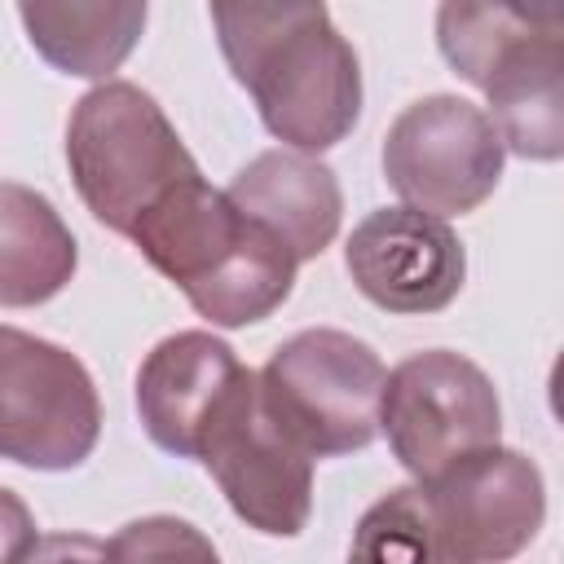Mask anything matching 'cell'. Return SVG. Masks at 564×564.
<instances>
[{
  "instance_id": "6da1fadb",
  "label": "cell",
  "mask_w": 564,
  "mask_h": 564,
  "mask_svg": "<svg viewBox=\"0 0 564 564\" xmlns=\"http://www.w3.org/2000/svg\"><path fill=\"white\" fill-rule=\"evenodd\" d=\"M212 26L260 123L300 154L339 145L361 119V66L326 4H212Z\"/></svg>"
},
{
  "instance_id": "8fae6325",
  "label": "cell",
  "mask_w": 564,
  "mask_h": 564,
  "mask_svg": "<svg viewBox=\"0 0 564 564\" xmlns=\"http://www.w3.org/2000/svg\"><path fill=\"white\" fill-rule=\"evenodd\" d=\"M348 278L388 313H441L458 300L467 251L449 220L414 207H379L348 234Z\"/></svg>"
},
{
  "instance_id": "52a82bcc",
  "label": "cell",
  "mask_w": 564,
  "mask_h": 564,
  "mask_svg": "<svg viewBox=\"0 0 564 564\" xmlns=\"http://www.w3.org/2000/svg\"><path fill=\"white\" fill-rule=\"evenodd\" d=\"M379 432L397 463L427 480L449 463L498 445L502 405L494 379L463 352L427 348L388 370L379 397Z\"/></svg>"
},
{
  "instance_id": "9c48e42d",
  "label": "cell",
  "mask_w": 564,
  "mask_h": 564,
  "mask_svg": "<svg viewBox=\"0 0 564 564\" xmlns=\"http://www.w3.org/2000/svg\"><path fill=\"white\" fill-rule=\"evenodd\" d=\"M502 159L489 115L449 93L410 101L383 137V181L405 198L401 207L441 220L476 212L498 189Z\"/></svg>"
},
{
  "instance_id": "9a60e30c",
  "label": "cell",
  "mask_w": 564,
  "mask_h": 564,
  "mask_svg": "<svg viewBox=\"0 0 564 564\" xmlns=\"http://www.w3.org/2000/svg\"><path fill=\"white\" fill-rule=\"evenodd\" d=\"M31 48L62 75L106 79L123 66L145 31V4L137 0H70V4H18Z\"/></svg>"
},
{
  "instance_id": "7a4b0ae2",
  "label": "cell",
  "mask_w": 564,
  "mask_h": 564,
  "mask_svg": "<svg viewBox=\"0 0 564 564\" xmlns=\"http://www.w3.org/2000/svg\"><path fill=\"white\" fill-rule=\"evenodd\" d=\"M137 251L185 291L198 317L238 330L278 313L295 286L291 251L247 220L203 172L176 185L128 234Z\"/></svg>"
},
{
  "instance_id": "ac0fdd59",
  "label": "cell",
  "mask_w": 564,
  "mask_h": 564,
  "mask_svg": "<svg viewBox=\"0 0 564 564\" xmlns=\"http://www.w3.org/2000/svg\"><path fill=\"white\" fill-rule=\"evenodd\" d=\"M26 564H106V542L88 533H48Z\"/></svg>"
},
{
  "instance_id": "5b68a950",
  "label": "cell",
  "mask_w": 564,
  "mask_h": 564,
  "mask_svg": "<svg viewBox=\"0 0 564 564\" xmlns=\"http://www.w3.org/2000/svg\"><path fill=\"white\" fill-rule=\"evenodd\" d=\"M269 414L313 454H357L379 436L383 361L379 352L330 326L291 335L256 375Z\"/></svg>"
},
{
  "instance_id": "e0dca14e",
  "label": "cell",
  "mask_w": 564,
  "mask_h": 564,
  "mask_svg": "<svg viewBox=\"0 0 564 564\" xmlns=\"http://www.w3.org/2000/svg\"><path fill=\"white\" fill-rule=\"evenodd\" d=\"M35 546H40V529L31 507L0 485V564H26Z\"/></svg>"
},
{
  "instance_id": "5bb4252c",
  "label": "cell",
  "mask_w": 564,
  "mask_h": 564,
  "mask_svg": "<svg viewBox=\"0 0 564 564\" xmlns=\"http://www.w3.org/2000/svg\"><path fill=\"white\" fill-rule=\"evenodd\" d=\"M79 264V247L57 207L31 185L0 181V304L35 308L53 300Z\"/></svg>"
},
{
  "instance_id": "30bf717a",
  "label": "cell",
  "mask_w": 564,
  "mask_h": 564,
  "mask_svg": "<svg viewBox=\"0 0 564 564\" xmlns=\"http://www.w3.org/2000/svg\"><path fill=\"white\" fill-rule=\"evenodd\" d=\"M198 463L212 471L242 524L269 538L304 533L313 516V454L269 414L256 375L207 427Z\"/></svg>"
},
{
  "instance_id": "3957f363",
  "label": "cell",
  "mask_w": 564,
  "mask_h": 564,
  "mask_svg": "<svg viewBox=\"0 0 564 564\" xmlns=\"http://www.w3.org/2000/svg\"><path fill=\"white\" fill-rule=\"evenodd\" d=\"M445 62L489 97L502 150L555 163L564 154V9L560 4H471L436 9Z\"/></svg>"
},
{
  "instance_id": "7c38bea8",
  "label": "cell",
  "mask_w": 564,
  "mask_h": 564,
  "mask_svg": "<svg viewBox=\"0 0 564 564\" xmlns=\"http://www.w3.org/2000/svg\"><path fill=\"white\" fill-rule=\"evenodd\" d=\"M251 375L256 370H247L212 330H176L159 339L137 370V414L145 436L176 458H198L207 427Z\"/></svg>"
},
{
  "instance_id": "4fadbf2b",
  "label": "cell",
  "mask_w": 564,
  "mask_h": 564,
  "mask_svg": "<svg viewBox=\"0 0 564 564\" xmlns=\"http://www.w3.org/2000/svg\"><path fill=\"white\" fill-rule=\"evenodd\" d=\"M229 203L269 229L295 264L322 256L344 220V194L335 172L300 150H264L256 154L234 181H229Z\"/></svg>"
},
{
  "instance_id": "277c9868",
  "label": "cell",
  "mask_w": 564,
  "mask_h": 564,
  "mask_svg": "<svg viewBox=\"0 0 564 564\" xmlns=\"http://www.w3.org/2000/svg\"><path fill=\"white\" fill-rule=\"evenodd\" d=\"M66 163L84 207L123 238L176 185L198 176V163L163 106L128 79H106L75 101Z\"/></svg>"
},
{
  "instance_id": "8992f818",
  "label": "cell",
  "mask_w": 564,
  "mask_h": 564,
  "mask_svg": "<svg viewBox=\"0 0 564 564\" xmlns=\"http://www.w3.org/2000/svg\"><path fill=\"white\" fill-rule=\"evenodd\" d=\"M432 564H502L546 520V485L520 449H476L445 471L414 480Z\"/></svg>"
},
{
  "instance_id": "2e32d148",
  "label": "cell",
  "mask_w": 564,
  "mask_h": 564,
  "mask_svg": "<svg viewBox=\"0 0 564 564\" xmlns=\"http://www.w3.org/2000/svg\"><path fill=\"white\" fill-rule=\"evenodd\" d=\"M106 564H220V555L189 520L141 516L106 542Z\"/></svg>"
},
{
  "instance_id": "ba28073f",
  "label": "cell",
  "mask_w": 564,
  "mask_h": 564,
  "mask_svg": "<svg viewBox=\"0 0 564 564\" xmlns=\"http://www.w3.org/2000/svg\"><path fill=\"white\" fill-rule=\"evenodd\" d=\"M101 436V401L75 352L0 326V458L31 471L79 467Z\"/></svg>"
}]
</instances>
